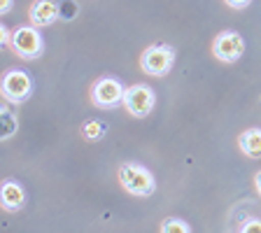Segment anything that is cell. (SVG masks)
I'll return each instance as SVG.
<instances>
[{"label":"cell","mask_w":261,"mask_h":233,"mask_svg":"<svg viewBox=\"0 0 261 233\" xmlns=\"http://www.w3.org/2000/svg\"><path fill=\"white\" fill-rule=\"evenodd\" d=\"M117 179H119L121 189L130 196L138 198H147L156 191V177L152 175V170H147L145 166L133 161H126L117 168Z\"/></svg>","instance_id":"cell-1"},{"label":"cell","mask_w":261,"mask_h":233,"mask_svg":"<svg viewBox=\"0 0 261 233\" xmlns=\"http://www.w3.org/2000/svg\"><path fill=\"white\" fill-rule=\"evenodd\" d=\"M10 49L23 61L40 59L44 51V40H42L40 28L33 26V23H28V26H16L14 31H12Z\"/></svg>","instance_id":"cell-2"},{"label":"cell","mask_w":261,"mask_h":233,"mask_svg":"<svg viewBox=\"0 0 261 233\" xmlns=\"http://www.w3.org/2000/svg\"><path fill=\"white\" fill-rule=\"evenodd\" d=\"M140 70L149 77H166L175 65V49L170 44H149L138 59Z\"/></svg>","instance_id":"cell-3"},{"label":"cell","mask_w":261,"mask_h":233,"mask_svg":"<svg viewBox=\"0 0 261 233\" xmlns=\"http://www.w3.org/2000/svg\"><path fill=\"white\" fill-rule=\"evenodd\" d=\"M124 93H126V87L117 77L103 75L91 84V89H89V100L100 110H112L124 103Z\"/></svg>","instance_id":"cell-4"},{"label":"cell","mask_w":261,"mask_h":233,"mask_svg":"<svg viewBox=\"0 0 261 233\" xmlns=\"http://www.w3.org/2000/svg\"><path fill=\"white\" fill-rule=\"evenodd\" d=\"M0 93H3V100L12 105H21L23 100H28L33 93V80L28 72L19 70V68H12L3 75L0 82Z\"/></svg>","instance_id":"cell-5"},{"label":"cell","mask_w":261,"mask_h":233,"mask_svg":"<svg viewBox=\"0 0 261 233\" xmlns=\"http://www.w3.org/2000/svg\"><path fill=\"white\" fill-rule=\"evenodd\" d=\"M126 112L136 119H145L149 117L156 105V93L149 84H133V87H126V93H124V103Z\"/></svg>","instance_id":"cell-6"},{"label":"cell","mask_w":261,"mask_h":233,"mask_svg":"<svg viewBox=\"0 0 261 233\" xmlns=\"http://www.w3.org/2000/svg\"><path fill=\"white\" fill-rule=\"evenodd\" d=\"M212 56L222 63H236L245 54V40L236 31H222L212 40Z\"/></svg>","instance_id":"cell-7"},{"label":"cell","mask_w":261,"mask_h":233,"mask_svg":"<svg viewBox=\"0 0 261 233\" xmlns=\"http://www.w3.org/2000/svg\"><path fill=\"white\" fill-rule=\"evenodd\" d=\"M61 10L54 0H33L28 5V21L38 28H47L51 23H56Z\"/></svg>","instance_id":"cell-8"},{"label":"cell","mask_w":261,"mask_h":233,"mask_svg":"<svg viewBox=\"0 0 261 233\" xmlns=\"http://www.w3.org/2000/svg\"><path fill=\"white\" fill-rule=\"evenodd\" d=\"M0 205L7 212H19L26 205V191L16 179H5L0 187Z\"/></svg>","instance_id":"cell-9"},{"label":"cell","mask_w":261,"mask_h":233,"mask_svg":"<svg viewBox=\"0 0 261 233\" xmlns=\"http://www.w3.org/2000/svg\"><path fill=\"white\" fill-rule=\"evenodd\" d=\"M238 149L247 159H261V128H245L238 136Z\"/></svg>","instance_id":"cell-10"},{"label":"cell","mask_w":261,"mask_h":233,"mask_svg":"<svg viewBox=\"0 0 261 233\" xmlns=\"http://www.w3.org/2000/svg\"><path fill=\"white\" fill-rule=\"evenodd\" d=\"M80 133H82V138H84L87 142H98L105 133H108V124L100 121V119H87L84 124L80 126Z\"/></svg>","instance_id":"cell-11"},{"label":"cell","mask_w":261,"mask_h":233,"mask_svg":"<svg viewBox=\"0 0 261 233\" xmlns=\"http://www.w3.org/2000/svg\"><path fill=\"white\" fill-rule=\"evenodd\" d=\"M10 105L12 103H7V105H3V108H0V121H3V140H10V138L16 133V126H19V119H16V114L12 112Z\"/></svg>","instance_id":"cell-12"},{"label":"cell","mask_w":261,"mask_h":233,"mask_svg":"<svg viewBox=\"0 0 261 233\" xmlns=\"http://www.w3.org/2000/svg\"><path fill=\"white\" fill-rule=\"evenodd\" d=\"M159 231H161V233H191V226L185 222V219L168 217V219H163V222H161Z\"/></svg>","instance_id":"cell-13"},{"label":"cell","mask_w":261,"mask_h":233,"mask_svg":"<svg viewBox=\"0 0 261 233\" xmlns=\"http://www.w3.org/2000/svg\"><path fill=\"white\" fill-rule=\"evenodd\" d=\"M238 228L243 233H261V219H247V222H243Z\"/></svg>","instance_id":"cell-14"},{"label":"cell","mask_w":261,"mask_h":233,"mask_svg":"<svg viewBox=\"0 0 261 233\" xmlns=\"http://www.w3.org/2000/svg\"><path fill=\"white\" fill-rule=\"evenodd\" d=\"M0 42L5 44V47H10V42H12V31L5 26V23L0 26Z\"/></svg>","instance_id":"cell-15"},{"label":"cell","mask_w":261,"mask_h":233,"mask_svg":"<svg viewBox=\"0 0 261 233\" xmlns=\"http://www.w3.org/2000/svg\"><path fill=\"white\" fill-rule=\"evenodd\" d=\"M224 3H226L231 10H245V7L250 5L252 0H224Z\"/></svg>","instance_id":"cell-16"},{"label":"cell","mask_w":261,"mask_h":233,"mask_svg":"<svg viewBox=\"0 0 261 233\" xmlns=\"http://www.w3.org/2000/svg\"><path fill=\"white\" fill-rule=\"evenodd\" d=\"M14 7V0H0V14H10Z\"/></svg>","instance_id":"cell-17"},{"label":"cell","mask_w":261,"mask_h":233,"mask_svg":"<svg viewBox=\"0 0 261 233\" xmlns=\"http://www.w3.org/2000/svg\"><path fill=\"white\" fill-rule=\"evenodd\" d=\"M254 189H256V194H259V198H261V170H256L254 173Z\"/></svg>","instance_id":"cell-18"}]
</instances>
